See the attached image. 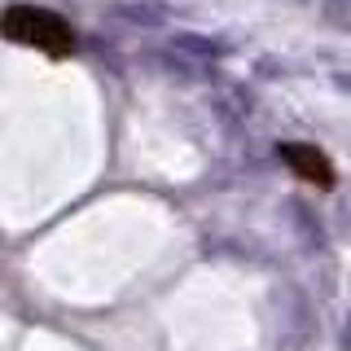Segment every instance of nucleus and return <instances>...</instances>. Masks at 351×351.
<instances>
[{"instance_id": "f03ea898", "label": "nucleus", "mask_w": 351, "mask_h": 351, "mask_svg": "<svg viewBox=\"0 0 351 351\" xmlns=\"http://www.w3.org/2000/svg\"><path fill=\"white\" fill-rule=\"evenodd\" d=\"M281 162L299 176V180L316 184V189H329V184H334V167H329V158L316 145H281Z\"/></svg>"}, {"instance_id": "f257e3e1", "label": "nucleus", "mask_w": 351, "mask_h": 351, "mask_svg": "<svg viewBox=\"0 0 351 351\" xmlns=\"http://www.w3.org/2000/svg\"><path fill=\"white\" fill-rule=\"evenodd\" d=\"M0 40L22 44V49H36L44 58H71L80 49V36L62 14L44 5H9L0 14Z\"/></svg>"}]
</instances>
